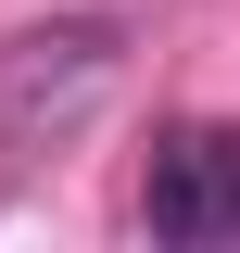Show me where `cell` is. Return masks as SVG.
I'll return each instance as SVG.
<instances>
[{
  "mask_svg": "<svg viewBox=\"0 0 240 253\" xmlns=\"http://www.w3.org/2000/svg\"><path fill=\"white\" fill-rule=\"evenodd\" d=\"M139 228L152 241H240V114H177L139 165Z\"/></svg>",
  "mask_w": 240,
  "mask_h": 253,
  "instance_id": "7a4b0ae2",
  "label": "cell"
},
{
  "mask_svg": "<svg viewBox=\"0 0 240 253\" xmlns=\"http://www.w3.org/2000/svg\"><path fill=\"white\" fill-rule=\"evenodd\" d=\"M126 76V26L114 13H63V26H26L0 51V139H76V126L114 101Z\"/></svg>",
  "mask_w": 240,
  "mask_h": 253,
  "instance_id": "6da1fadb",
  "label": "cell"
}]
</instances>
